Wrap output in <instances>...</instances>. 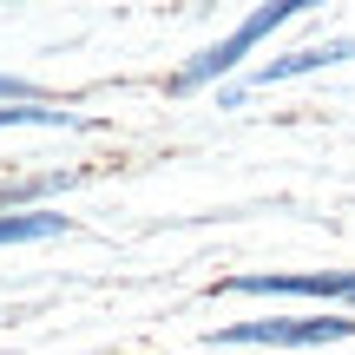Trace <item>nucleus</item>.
Returning a JSON list of instances; mask_svg holds the SVG:
<instances>
[{
	"label": "nucleus",
	"mask_w": 355,
	"mask_h": 355,
	"mask_svg": "<svg viewBox=\"0 0 355 355\" xmlns=\"http://www.w3.org/2000/svg\"><path fill=\"white\" fill-rule=\"evenodd\" d=\"M296 13H303V0H270V7H257V13H243V20L230 26L224 40H211V46H204L198 60H191L184 73L171 79V92H198V86H211V79H224L230 66H243V60H250V53L263 46L270 33H277V26H290Z\"/></svg>",
	"instance_id": "nucleus-1"
},
{
	"label": "nucleus",
	"mask_w": 355,
	"mask_h": 355,
	"mask_svg": "<svg viewBox=\"0 0 355 355\" xmlns=\"http://www.w3.org/2000/svg\"><path fill=\"white\" fill-rule=\"evenodd\" d=\"M211 343H243L257 355H296V349L355 343V322L349 316H257V322H224V329H211Z\"/></svg>",
	"instance_id": "nucleus-2"
},
{
	"label": "nucleus",
	"mask_w": 355,
	"mask_h": 355,
	"mask_svg": "<svg viewBox=\"0 0 355 355\" xmlns=\"http://www.w3.org/2000/svg\"><path fill=\"white\" fill-rule=\"evenodd\" d=\"M224 296H303V303H349L355 309V270H250L224 277Z\"/></svg>",
	"instance_id": "nucleus-3"
},
{
	"label": "nucleus",
	"mask_w": 355,
	"mask_h": 355,
	"mask_svg": "<svg viewBox=\"0 0 355 355\" xmlns=\"http://www.w3.org/2000/svg\"><path fill=\"white\" fill-rule=\"evenodd\" d=\"M343 60H355V40L349 33H336V40H316V46H290V53H277V60H263L250 79H243L237 92H257V86H283V79H303V73H322V66H343ZM230 92V99H237ZM224 99V105H230Z\"/></svg>",
	"instance_id": "nucleus-4"
},
{
	"label": "nucleus",
	"mask_w": 355,
	"mask_h": 355,
	"mask_svg": "<svg viewBox=\"0 0 355 355\" xmlns=\"http://www.w3.org/2000/svg\"><path fill=\"white\" fill-rule=\"evenodd\" d=\"M66 217L60 211H0V243H46V237H66Z\"/></svg>",
	"instance_id": "nucleus-5"
},
{
	"label": "nucleus",
	"mask_w": 355,
	"mask_h": 355,
	"mask_svg": "<svg viewBox=\"0 0 355 355\" xmlns=\"http://www.w3.org/2000/svg\"><path fill=\"white\" fill-rule=\"evenodd\" d=\"M7 125H66L73 132L79 112H60V105H46V99H26V105H0V132Z\"/></svg>",
	"instance_id": "nucleus-6"
},
{
	"label": "nucleus",
	"mask_w": 355,
	"mask_h": 355,
	"mask_svg": "<svg viewBox=\"0 0 355 355\" xmlns=\"http://www.w3.org/2000/svg\"><path fill=\"white\" fill-rule=\"evenodd\" d=\"M26 99H40L26 79H13V73H0V105H26Z\"/></svg>",
	"instance_id": "nucleus-7"
}]
</instances>
